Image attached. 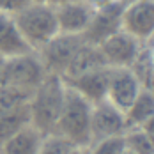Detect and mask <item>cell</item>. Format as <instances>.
Masks as SVG:
<instances>
[{
    "label": "cell",
    "mask_w": 154,
    "mask_h": 154,
    "mask_svg": "<svg viewBox=\"0 0 154 154\" xmlns=\"http://www.w3.org/2000/svg\"><path fill=\"white\" fill-rule=\"evenodd\" d=\"M30 2L29 0H0V13L5 14H16L23 7H27Z\"/></svg>",
    "instance_id": "22"
},
{
    "label": "cell",
    "mask_w": 154,
    "mask_h": 154,
    "mask_svg": "<svg viewBox=\"0 0 154 154\" xmlns=\"http://www.w3.org/2000/svg\"><path fill=\"white\" fill-rule=\"evenodd\" d=\"M122 30L147 45L154 35V0H138L122 13Z\"/></svg>",
    "instance_id": "9"
},
{
    "label": "cell",
    "mask_w": 154,
    "mask_h": 154,
    "mask_svg": "<svg viewBox=\"0 0 154 154\" xmlns=\"http://www.w3.org/2000/svg\"><path fill=\"white\" fill-rule=\"evenodd\" d=\"M124 143L133 154H154V140L143 128H129L124 133Z\"/></svg>",
    "instance_id": "18"
},
{
    "label": "cell",
    "mask_w": 154,
    "mask_h": 154,
    "mask_svg": "<svg viewBox=\"0 0 154 154\" xmlns=\"http://www.w3.org/2000/svg\"><path fill=\"white\" fill-rule=\"evenodd\" d=\"M140 128H143V129H145V131L149 133V137H151V138L154 140V117H151V119H149L147 122L143 124V126H140Z\"/></svg>",
    "instance_id": "23"
},
{
    "label": "cell",
    "mask_w": 154,
    "mask_h": 154,
    "mask_svg": "<svg viewBox=\"0 0 154 154\" xmlns=\"http://www.w3.org/2000/svg\"><path fill=\"white\" fill-rule=\"evenodd\" d=\"M94 11L96 9L85 0H73V2L55 5L59 34L82 35L89 27L94 16Z\"/></svg>",
    "instance_id": "11"
},
{
    "label": "cell",
    "mask_w": 154,
    "mask_h": 154,
    "mask_svg": "<svg viewBox=\"0 0 154 154\" xmlns=\"http://www.w3.org/2000/svg\"><path fill=\"white\" fill-rule=\"evenodd\" d=\"M124 7L121 2L112 0L106 5H101L94 11V16L87 27V30L82 34L83 41L87 45L99 46L105 39L113 35L115 32L122 30V13Z\"/></svg>",
    "instance_id": "6"
},
{
    "label": "cell",
    "mask_w": 154,
    "mask_h": 154,
    "mask_svg": "<svg viewBox=\"0 0 154 154\" xmlns=\"http://www.w3.org/2000/svg\"><path fill=\"white\" fill-rule=\"evenodd\" d=\"M30 4H48V0H29Z\"/></svg>",
    "instance_id": "29"
},
{
    "label": "cell",
    "mask_w": 154,
    "mask_h": 154,
    "mask_svg": "<svg viewBox=\"0 0 154 154\" xmlns=\"http://www.w3.org/2000/svg\"><path fill=\"white\" fill-rule=\"evenodd\" d=\"M45 137L30 124L0 143V154H39Z\"/></svg>",
    "instance_id": "14"
},
{
    "label": "cell",
    "mask_w": 154,
    "mask_h": 154,
    "mask_svg": "<svg viewBox=\"0 0 154 154\" xmlns=\"http://www.w3.org/2000/svg\"><path fill=\"white\" fill-rule=\"evenodd\" d=\"M124 154H133V152H129V151H124Z\"/></svg>",
    "instance_id": "30"
},
{
    "label": "cell",
    "mask_w": 154,
    "mask_h": 154,
    "mask_svg": "<svg viewBox=\"0 0 154 154\" xmlns=\"http://www.w3.org/2000/svg\"><path fill=\"white\" fill-rule=\"evenodd\" d=\"M140 91L142 85L129 67H112L106 94V99L112 105H115L126 113V110L133 105Z\"/></svg>",
    "instance_id": "10"
},
{
    "label": "cell",
    "mask_w": 154,
    "mask_h": 154,
    "mask_svg": "<svg viewBox=\"0 0 154 154\" xmlns=\"http://www.w3.org/2000/svg\"><path fill=\"white\" fill-rule=\"evenodd\" d=\"M91 113H92V103H89L83 96H80L76 91L66 85L64 105L53 135H59L64 140H67L73 147H89L92 142Z\"/></svg>",
    "instance_id": "2"
},
{
    "label": "cell",
    "mask_w": 154,
    "mask_h": 154,
    "mask_svg": "<svg viewBox=\"0 0 154 154\" xmlns=\"http://www.w3.org/2000/svg\"><path fill=\"white\" fill-rule=\"evenodd\" d=\"M66 2H73V0H48V4H51V5H60Z\"/></svg>",
    "instance_id": "26"
},
{
    "label": "cell",
    "mask_w": 154,
    "mask_h": 154,
    "mask_svg": "<svg viewBox=\"0 0 154 154\" xmlns=\"http://www.w3.org/2000/svg\"><path fill=\"white\" fill-rule=\"evenodd\" d=\"M69 154H89V147H73Z\"/></svg>",
    "instance_id": "25"
},
{
    "label": "cell",
    "mask_w": 154,
    "mask_h": 154,
    "mask_svg": "<svg viewBox=\"0 0 154 154\" xmlns=\"http://www.w3.org/2000/svg\"><path fill=\"white\" fill-rule=\"evenodd\" d=\"M29 124H30L29 105L16 110H9V112H0V143L11 138L14 133H18Z\"/></svg>",
    "instance_id": "17"
},
{
    "label": "cell",
    "mask_w": 154,
    "mask_h": 154,
    "mask_svg": "<svg viewBox=\"0 0 154 154\" xmlns=\"http://www.w3.org/2000/svg\"><path fill=\"white\" fill-rule=\"evenodd\" d=\"M126 131H128V122H126V113L122 110L112 105L108 99L92 105V113H91L92 142L112 138V137H122Z\"/></svg>",
    "instance_id": "7"
},
{
    "label": "cell",
    "mask_w": 154,
    "mask_h": 154,
    "mask_svg": "<svg viewBox=\"0 0 154 154\" xmlns=\"http://www.w3.org/2000/svg\"><path fill=\"white\" fill-rule=\"evenodd\" d=\"M143 46L145 45L140 43L131 34H128L126 30H119L105 39L97 48L108 67H131Z\"/></svg>",
    "instance_id": "8"
},
{
    "label": "cell",
    "mask_w": 154,
    "mask_h": 154,
    "mask_svg": "<svg viewBox=\"0 0 154 154\" xmlns=\"http://www.w3.org/2000/svg\"><path fill=\"white\" fill-rule=\"evenodd\" d=\"M14 23L32 51H39L59 34L57 13L51 4H29L13 14Z\"/></svg>",
    "instance_id": "3"
},
{
    "label": "cell",
    "mask_w": 154,
    "mask_h": 154,
    "mask_svg": "<svg viewBox=\"0 0 154 154\" xmlns=\"http://www.w3.org/2000/svg\"><path fill=\"white\" fill-rule=\"evenodd\" d=\"M73 151V145L59 135H48L43 140V145L39 154H69Z\"/></svg>",
    "instance_id": "21"
},
{
    "label": "cell",
    "mask_w": 154,
    "mask_h": 154,
    "mask_svg": "<svg viewBox=\"0 0 154 154\" xmlns=\"http://www.w3.org/2000/svg\"><path fill=\"white\" fill-rule=\"evenodd\" d=\"M66 96V83L59 75H48L43 83L32 92L29 101L30 126L43 137L53 135L59 122Z\"/></svg>",
    "instance_id": "1"
},
{
    "label": "cell",
    "mask_w": 154,
    "mask_h": 154,
    "mask_svg": "<svg viewBox=\"0 0 154 154\" xmlns=\"http://www.w3.org/2000/svg\"><path fill=\"white\" fill-rule=\"evenodd\" d=\"M32 92L11 87V85H0V112H9L16 110L25 105H29Z\"/></svg>",
    "instance_id": "19"
},
{
    "label": "cell",
    "mask_w": 154,
    "mask_h": 154,
    "mask_svg": "<svg viewBox=\"0 0 154 154\" xmlns=\"http://www.w3.org/2000/svg\"><path fill=\"white\" fill-rule=\"evenodd\" d=\"M106 66V62L103 59L99 48L94 46V45H87L83 43L82 48L76 51V55L73 57L71 64L67 66L66 73L62 75V80H73V78L80 76V75H85L92 69H97V67H103Z\"/></svg>",
    "instance_id": "15"
},
{
    "label": "cell",
    "mask_w": 154,
    "mask_h": 154,
    "mask_svg": "<svg viewBox=\"0 0 154 154\" xmlns=\"http://www.w3.org/2000/svg\"><path fill=\"white\" fill-rule=\"evenodd\" d=\"M126 143L122 137H112V138L97 140L89 145V154H124Z\"/></svg>",
    "instance_id": "20"
},
{
    "label": "cell",
    "mask_w": 154,
    "mask_h": 154,
    "mask_svg": "<svg viewBox=\"0 0 154 154\" xmlns=\"http://www.w3.org/2000/svg\"><path fill=\"white\" fill-rule=\"evenodd\" d=\"M30 51V46L25 43L23 35L16 27L13 14L0 13V55L9 59V57L25 55Z\"/></svg>",
    "instance_id": "13"
},
{
    "label": "cell",
    "mask_w": 154,
    "mask_h": 154,
    "mask_svg": "<svg viewBox=\"0 0 154 154\" xmlns=\"http://www.w3.org/2000/svg\"><path fill=\"white\" fill-rule=\"evenodd\" d=\"M4 64H5V57L0 55V76H2V69H4Z\"/></svg>",
    "instance_id": "28"
},
{
    "label": "cell",
    "mask_w": 154,
    "mask_h": 154,
    "mask_svg": "<svg viewBox=\"0 0 154 154\" xmlns=\"http://www.w3.org/2000/svg\"><path fill=\"white\" fill-rule=\"evenodd\" d=\"M46 76L48 71L43 66L39 55L35 51H30L25 55L5 59L2 76H0V85H11V87L34 92Z\"/></svg>",
    "instance_id": "4"
},
{
    "label": "cell",
    "mask_w": 154,
    "mask_h": 154,
    "mask_svg": "<svg viewBox=\"0 0 154 154\" xmlns=\"http://www.w3.org/2000/svg\"><path fill=\"white\" fill-rule=\"evenodd\" d=\"M110 73H112V67L103 66V67L92 69L85 75H80L73 80H66V85L71 87L73 91H76L80 96H83L89 103L96 105V103L106 99Z\"/></svg>",
    "instance_id": "12"
},
{
    "label": "cell",
    "mask_w": 154,
    "mask_h": 154,
    "mask_svg": "<svg viewBox=\"0 0 154 154\" xmlns=\"http://www.w3.org/2000/svg\"><path fill=\"white\" fill-rule=\"evenodd\" d=\"M154 117V94L142 89L133 105L126 110V122L129 128H140Z\"/></svg>",
    "instance_id": "16"
},
{
    "label": "cell",
    "mask_w": 154,
    "mask_h": 154,
    "mask_svg": "<svg viewBox=\"0 0 154 154\" xmlns=\"http://www.w3.org/2000/svg\"><path fill=\"white\" fill-rule=\"evenodd\" d=\"M83 43L85 41H83L82 35L57 34L50 43H46L35 53L39 55L43 66L46 67L48 75H59V76H62Z\"/></svg>",
    "instance_id": "5"
},
{
    "label": "cell",
    "mask_w": 154,
    "mask_h": 154,
    "mask_svg": "<svg viewBox=\"0 0 154 154\" xmlns=\"http://www.w3.org/2000/svg\"><path fill=\"white\" fill-rule=\"evenodd\" d=\"M117 2H121L124 7H128V5H131V4H135V2H138V0H117Z\"/></svg>",
    "instance_id": "27"
},
{
    "label": "cell",
    "mask_w": 154,
    "mask_h": 154,
    "mask_svg": "<svg viewBox=\"0 0 154 154\" xmlns=\"http://www.w3.org/2000/svg\"><path fill=\"white\" fill-rule=\"evenodd\" d=\"M85 2H89L94 9H97V7H101V5H106L108 2H112V0H85Z\"/></svg>",
    "instance_id": "24"
}]
</instances>
